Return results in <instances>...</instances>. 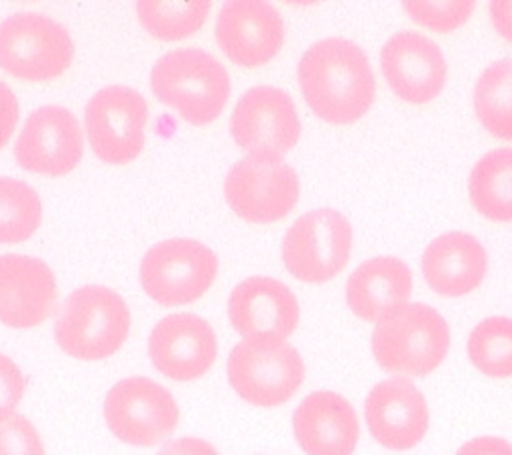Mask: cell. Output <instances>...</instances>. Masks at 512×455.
<instances>
[{
	"label": "cell",
	"mask_w": 512,
	"mask_h": 455,
	"mask_svg": "<svg viewBox=\"0 0 512 455\" xmlns=\"http://www.w3.org/2000/svg\"><path fill=\"white\" fill-rule=\"evenodd\" d=\"M364 415L370 435L387 449L415 447L429 429V407L421 390L405 380L378 382L366 399Z\"/></svg>",
	"instance_id": "obj_19"
},
{
	"label": "cell",
	"mask_w": 512,
	"mask_h": 455,
	"mask_svg": "<svg viewBox=\"0 0 512 455\" xmlns=\"http://www.w3.org/2000/svg\"><path fill=\"white\" fill-rule=\"evenodd\" d=\"M230 133L248 157L281 161L299 143L301 120L287 92L273 86H254L236 102Z\"/></svg>",
	"instance_id": "obj_8"
},
{
	"label": "cell",
	"mask_w": 512,
	"mask_h": 455,
	"mask_svg": "<svg viewBox=\"0 0 512 455\" xmlns=\"http://www.w3.org/2000/svg\"><path fill=\"white\" fill-rule=\"evenodd\" d=\"M230 208L246 222L271 224L283 220L299 200V177L283 161L244 157L224 181Z\"/></svg>",
	"instance_id": "obj_12"
},
{
	"label": "cell",
	"mask_w": 512,
	"mask_h": 455,
	"mask_svg": "<svg viewBox=\"0 0 512 455\" xmlns=\"http://www.w3.org/2000/svg\"><path fill=\"white\" fill-rule=\"evenodd\" d=\"M27 390V378L21 368L5 354H0V421L17 413Z\"/></svg>",
	"instance_id": "obj_30"
},
{
	"label": "cell",
	"mask_w": 512,
	"mask_h": 455,
	"mask_svg": "<svg viewBox=\"0 0 512 455\" xmlns=\"http://www.w3.org/2000/svg\"><path fill=\"white\" fill-rule=\"evenodd\" d=\"M131 332L126 301L104 285L74 291L55 321V342L72 358L98 362L114 356Z\"/></svg>",
	"instance_id": "obj_3"
},
{
	"label": "cell",
	"mask_w": 512,
	"mask_h": 455,
	"mask_svg": "<svg viewBox=\"0 0 512 455\" xmlns=\"http://www.w3.org/2000/svg\"><path fill=\"white\" fill-rule=\"evenodd\" d=\"M474 108L490 135L512 141V61H496L482 72L474 88Z\"/></svg>",
	"instance_id": "obj_24"
},
{
	"label": "cell",
	"mask_w": 512,
	"mask_h": 455,
	"mask_svg": "<svg viewBox=\"0 0 512 455\" xmlns=\"http://www.w3.org/2000/svg\"><path fill=\"white\" fill-rule=\"evenodd\" d=\"M488 9L496 31L512 43V0H492Z\"/></svg>",
	"instance_id": "obj_34"
},
{
	"label": "cell",
	"mask_w": 512,
	"mask_h": 455,
	"mask_svg": "<svg viewBox=\"0 0 512 455\" xmlns=\"http://www.w3.org/2000/svg\"><path fill=\"white\" fill-rule=\"evenodd\" d=\"M403 9L409 17L433 31H454L474 13V0H407Z\"/></svg>",
	"instance_id": "obj_28"
},
{
	"label": "cell",
	"mask_w": 512,
	"mask_h": 455,
	"mask_svg": "<svg viewBox=\"0 0 512 455\" xmlns=\"http://www.w3.org/2000/svg\"><path fill=\"white\" fill-rule=\"evenodd\" d=\"M297 76L309 108L332 124L356 122L376 96L370 61L350 39L330 37L311 45L297 65Z\"/></svg>",
	"instance_id": "obj_1"
},
{
	"label": "cell",
	"mask_w": 512,
	"mask_h": 455,
	"mask_svg": "<svg viewBox=\"0 0 512 455\" xmlns=\"http://www.w3.org/2000/svg\"><path fill=\"white\" fill-rule=\"evenodd\" d=\"M43 220L37 191L13 177L0 175V244H17L31 238Z\"/></svg>",
	"instance_id": "obj_26"
},
{
	"label": "cell",
	"mask_w": 512,
	"mask_h": 455,
	"mask_svg": "<svg viewBox=\"0 0 512 455\" xmlns=\"http://www.w3.org/2000/svg\"><path fill=\"white\" fill-rule=\"evenodd\" d=\"M352 240L344 214L330 208L313 210L297 218L285 234L283 263L299 281L326 283L348 265Z\"/></svg>",
	"instance_id": "obj_10"
},
{
	"label": "cell",
	"mask_w": 512,
	"mask_h": 455,
	"mask_svg": "<svg viewBox=\"0 0 512 455\" xmlns=\"http://www.w3.org/2000/svg\"><path fill=\"white\" fill-rule=\"evenodd\" d=\"M372 352L391 374L427 376L450 352V328L433 307L407 303L376 323Z\"/></svg>",
	"instance_id": "obj_4"
},
{
	"label": "cell",
	"mask_w": 512,
	"mask_h": 455,
	"mask_svg": "<svg viewBox=\"0 0 512 455\" xmlns=\"http://www.w3.org/2000/svg\"><path fill=\"white\" fill-rule=\"evenodd\" d=\"M380 68L393 92L411 104L431 102L447 80V61L439 45L415 31L395 33L384 43Z\"/></svg>",
	"instance_id": "obj_17"
},
{
	"label": "cell",
	"mask_w": 512,
	"mask_h": 455,
	"mask_svg": "<svg viewBox=\"0 0 512 455\" xmlns=\"http://www.w3.org/2000/svg\"><path fill=\"white\" fill-rule=\"evenodd\" d=\"M228 380L236 395L254 407H281L305 380L301 354L285 340L244 338L228 356Z\"/></svg>",
	"instance_id": "obj_5"
},
{
	"label": "cell",
	"mask_w": 512,
	"mask_h": 455,
	"mask_svg": "<svg viewBox=\"0 0 512 455\" xmlns=\"http://www.w3.org/2000/svg\"><path fill=\"white\" fill-rule=\"evenodd\" d=\"M488 256L478 238L466 232H447L423 252L427 285L445 297H462L484 281Z\"/></svg>",
	"instance_id": "obj_21"
},
{
	"label": "cell",
	"mask_w": 512,
	"mask_h": 455,
	"mask_svg": "<svg viewBox=\"0 0 512 455\" xmlns=\"http://www.w3.org/2000/svg\"><path fill=\"white\" fill-rule=\"evenodd\" d=\"M456 455H512V445L500 437H478L462 445Z\"/></svg>",
	"instance_id": "obj_33"
},
{
	"label": "cell",
	"mask_w": 512,
	"mask_h": 455,
	"mask_svg": "<svg viewBox=\"0 0 512 455\" xmlns=\"http://www.w3.org/2000/svg\"><path fill=\"white\" fill-rule=\"evenodd\" d=\"M293 431L307 455H352L360 425L354 407L334 390H317L293 413Z\"/></svg>",
	"instance_id": "obj_20"
},
{
	"label": "cell",
	"mask_w": 512,
	"mask_h": 455,
	"mask_svg": "<svg viewBox=\"0 0 512 455\" xmlns=\"http://www.w3.org/2000/svg\"><path fill=\"white\" fill-rule=\"evenodd\" d=\"M84 155L78 118L63 106H41L25 122L15 143V157L27 171L61 177L72 173Z\"/></svg>",
	"instance_id": "obj_13"
},
{
	"label": "cell",
	"mask_w": 512,
	"mask_h": 455,
	"mask_svg": "<svg viewBox=\"0 0 512 455\" xmlns=\"http://www.w3.org/2000/svg\"><path fill=\"white\" fill-rule=\"evenodd\" d=\"M153 94L175 108L189 124H210L230 96L224 65L200 47H181L161 55L151 70Z\"/></svg>",
	"instance_id": "obj_2"
},
{
	"label": "cell",
	"mask_w": 512,
	"mask_h": 455,
	"mask_svg": "<svg viewBox=\"0 0 512 455\" xmlns=\"http://www.w3.org/2000/svg\"><path fill=\"white\" fill-rule=\"evenodd\" d=\"M228 317L242 338L287 340L297 330L301 309L285 283L256 275L234 287L228 299Z\"/></svg>",
	"instance_id": "obj_16"
},
{
	"label": "cell",
	"mask_w": 512,
	"mask_h": 455,
	"mask_svg": "<svg viewBox=\"0 0 512 455\" xmlns=\"http://www.w3.org/2000/svg\"><path fill=\"white\" fill-rule=\"evenodd\" d=\"M218 256L191 238H171L155 244L143 256L141 283L145 293L165 307L198 301L218 277Z\"/></svg>",
	"instance_id": "obj_7"
},
{
	"label": "cell",
	"mask_w": 512,
	"mask_h": 455,
	"mask_svg": "<svg viewBox=\"0 0 512 455\" xmlns=\"http://www.w3.org/2000/svg\"><path fill=\"white\" fill-rule=\"evenodd\" d=\"M210 0H141L137 3V15L143 27L161 41H177L198 33L208 15Z\"/></svg>",
	"instance_id": "obj_25"
},
{
	"label": "cell",
	"mask_w": 512,
	"mask_h": 455,
	"mask_svg": "<svg viewBox=\"0 0 512 455\" xmlns=\"http://www.w3.org/2000/svg\"><path fill=\"white\" fill-rule=\"evenodd\" d=\"M153 366L167 378L189 382L202 378L218 358L216 332L200 315L173 313L163 317L149 336Z\"/></svg>",
	"instance_id": "obj_14"
},
{
	"label": "cell",
	"mask_w": 512,
	"mask_h": 455,
	"mask_svg": "<svg viewBox=\"0 0 512 455\" xmlns=\"http://www.w3.org/2000/svg\"><path fill=\"white\" fill-rule=\"evenodd\" d=\"M19 122V100L9 84L0 82V149H3L17 128Z\"/></svg>",
	"instance_id": "obj_31"
},
{
	"label": "cell",
	"mask_w": 512,
	"mask_h": 455,
	"mask_svg": "<svg viewBox=\"0 0 512 455\" xmlns=\"http://www.w3.org/2000/svg\"><path fill=\"white\" fill-rule=\"evenodd\" d=\"M157 455H220L218 449L200 437H181L163 445Z\"/></svg>",
	"instance_id": "obj_32"
},
{
	"label": "cell",
	"mask_w": 512,
	"mask_h": 455,
	"mask_svg": "<svg viewBox=\"0 0 512 455\" xmlns=\"http://www.w3.org/2000/svg\"><path fill=\"white\" fill-rule=\"evenodd\" d=\"M84 120L90 145L102 161L124 165L141 155L149 106L137 90L118 84L102 88L86 104Z\"/></svg>",
	"instance_id": "obj_11"
},
{
	"label": "cell",
	"mask_w": 512,
	"mask_h": 455,
	"mask_svg": "<svg viewBox=\"0 0 512 455\" xmlns=\"http://www.w3.org/2000/svg\"><path fill=\"white\" fill-rule=\"evenodd\" d=\"M474 208L494 222H512V149L486 153L468 181Z\"/></svg>",
	"instance_id": "obj_23"
},
{
	"label": "cell",
	"mask_w": 512,
	"mask_h": 455,
	"mask_svg": "<svg viewBox=\"0 0 512 455\" xmlns=\"http://www.w3.org/2000/svg\"><path fill=\"white\" fill-rule=\"evenodd\" d=\"M70 31L41 13H15L0 23V68L27 82L59 78L74 61Z\"/></svg>",
	"instance_id": "obj_6"
},
{
	"label": "cell",
	"mask_w": 512,
	"mask_h": 455,
	"mask_svg": "<svg viewBox=\"0 0 512 455\" xmlns=\"http://www.w3.org/2000/svg\"><path fill=\"white\" fill-rule=\"evenodd\" d=\"M216 41L242 68H261L285 43L281 13L265 0H228L216 19Z\"/></svg>",
	"instance_id": "obj_15"
},
{
	"label": "cell",
	"mask_w": 512,
	"mask_h": 455,
	"mask_svg": "<svg viewBox=\"0 0 512 455\" xmlns=\"http://www.w3.org/2000/svg\"><path fill=\"white\" fill-rule=\"evenodd\" d=\"M0 455H47L37 427L25 415L0 421Z\"/></svg>",
	"instance_id": "obj_29"
},
{
	"label": "cell",
	"mask_w": 512,
	"mask_h": 455,
	"mask_svg": "<svg viewBox=\"0 0 512 455\" xmlns=\"http://www.w3.org/2000/svg\"><path fill=\"white\" fill-rule=\"evenodd\" d=\"M413 275L395 256H374L362 263L346 283V301L364 321H380L384 315L409 303Z\"/></svg>",
	"instance_id": "obj_22"
},
{
	"label": "cell",
	"mask_w": 512,
	"mask_h": 455,
	"mask_svg": "<svg viewBox=\"0 0 512 455\" xmlns=\"http://www.w3.org/2000/svg\"><path fill=\"white\" fill-rule=\"evenodd\" d=\"M57 279L41 258L0 254V321L29 330L51 317L57 305Z\"/></svg>",
	"instance_id": "obj_18"
},
{
	"label": "cell",
	"mask_w": 512,
	"mask_h": 455,
	"mask_svg": "<svg viewBox=\"0 0 512 455\" xmlns=\"http://www.w3.org/2000/svg\"><path fill=\"white\" fill-rule=\"evenodd\" d=\"M468 356L486 376H512V319L488 317L480 321L470 334Z\"/></svg>",
	"instance_id": "obj_27"
},
{
	"label": "cell",
	"mask_w": 512,
	"mask_h": 455,
	"mask_svg": "<svg viewBox=\"0 0 512 455\" xmlns=\"http://www.w3.org/2000/svg\"><path fill=\"white\" fill-rule=\"evenodd\" d=\"M104 419L122 443L153 447L177 429L179 407L163 384L145 376H128L108 390Z\"/></svg>",
	"instance_id": "obj_9"
}]
</instances>
